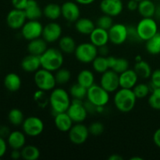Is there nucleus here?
Here are the masks:
<instances>
[{
    "mask_svg": "<svg viewBox=\"0 0 160 160\" xmlns=\"http://www.w3.org/2000/svg\"><path fill=\"white\" fill-rule=\"evenodd\" d=\"M71 99L69 92L62 88H55L49 95V104L54 114L67 112Z\"/></svg>",
    "mask_w": 160,
    "mask_h": 160,
    "instance_id": "1",
    "label": "nucleus"
},
{
    "mask_svg": "<svg viewBox=\"0 0 160 160\" xmlns=\"http://www.w3.org/2000/svg\"><path fill=\"white\" fill-rule=\"evenodd\" d=\"M137 101L135 95L132 89L122 88L116 92L113 102L116 108L120 112H129L134 108Z\"/></svg>",
    "mask_w": 160,
    "mask_h": 160,
    "instance_id": "2",
    "label": "nucleus"
},
{
    "mask_svg": "<svg viewBox=\"0 0 160 160\" xmlns=\"http://www.w3.org/2000/svg\"><path fill=\"white\" fill-rule=\"evenodd\" d=\"M42 68L52 72H56L61 68L63 64L64 58L60 49L56 48H48L46 51L40 56Z\"/></svg>",
    "mask_w": 160,
    "mask_h": 160,
    "instance_id": "3",
    "label": "nucleus"
},
{
    "mask_svg": "<svg viewBox=\"0 0 160 160\" xmlns=\"http://www.w3.org/2000/svg\"><path fill=\"white\" fill-rule=\"evenodd\" d=\"M34 81L38 88L45 92L53 90L57 84L54 73L43 68L39 69L34 73Z\"/></svg>",
    "mask_w": 160,
    "mask_h": 160,
    "instance_id": "4",
    "label": "nucleus"
},
{
    "mask_svg": "<svg viewBox=\"0 0 160 160\" xmlns=\"http://www.w3.org/2000/svg\"><path fill=\"white\" fill-rule=\"evenodd\" d=\"M74 55L79 62L82 63H90L98 55V48L92 42H84L77 45Z\"/></svg>",
    "mask_w": 160,
    "mask_h": 160,
    "instance_id": "5",
    "label": "nucleus"
},
{
    "mask_svg": "<svg viewBox=\"0 0 160 160\" xmlns=\"http://www.w3.org/2000/svg\"><path fill=\"white\" fill-rule=\"evenodd\" d=\"M86 98L96 106H106L109 101V93L101 85L94 84L88 89Z\"/></svg>",
    "mask_w": 160,
    "mask_h": 160,
    "instance_id": "6",
    "label": "nucleus"
},
{
    "mask_svg": "<svg viewBox=\"0 0 160 160\" xmlns=\"http://www.w3.org/2000/svg\"><path fill=\"white\" fill-rule=\"evenodd\" d=\"M136 28L142 40L145 42L159 32L157 23L152 17H142Z\"/></svg>",
    "mask_w": 160,
    "mask_h": 160,
    "instance_id": "7",
    "label": "nucleus"
},
{
    "mask_svg": "<svg viewBox=\"0 0 160 160\" xmlns=\"http://www.w3.org/2000/svg\"><path fill=\"white\" fill-rule=\"evenodd\" d=\"M43 121L39 117L35 116L27 117L24 119L22 123V129L23 133L29 137H38L44 131Z\"/></svg>",
    "mask_w": 160,
    "mask_h": 160,
    "instance_id": "8",
    "label": "nucleus"
},
{
    "mask_svg": "<svg viewBox=\"0 0 160 160\" xmlns=\"http://www.w3.org/2000/svg\"><path fill=\"white\" fill-rule=\"evenodd\" d=\"M43 28L44 27L38 20H28L21 28V34L26 40H34L42 37Z\"/></svg>",
    "mask_w": 160,
    "mask_h": 160,
    "instance_id": "9",
    "label": "nucleus"
},
{
    "mask_svg": "<svg viewBox=\"0 0 160 160\" xmlns=\"http://www.w3.org/2000/svg\"><path fill=\"white\" fill-rule=\"evenodd\" d=\"M88 128L82 123H75L68 131L69 139L74 145H82L89 137Z\"/></svg>",
    "mask_w": 160,
    "mask_h": 160,
    "instance_id": "10",
    "label": "nucleus"
},
{
    "mask_svg": "<svg viewBox=\"0 0 160 160\" xmlns=\"http://www.w3.org/2000/svg\"><path fill=\"white\" fill-rule=\"evenodd\" d=\"M67 112L73 123H82L86 120L88 114L84 107L83 100L79 99L71 100V103Z\"/></svg>",
    "mask_w": 160,
    "mask_h": 160,
    "instance_id": "11",
    "label": "nucleus"
},
{
    "mask_svg": "<svg viewBox=\"0 0 160 160\" xmlns=\"http://www.w3.org/2000/svg\"><path fill=\"white\" fill-rule=\"evenodd\" d=\"M100 85L109 93L116 92L120 88L119 74L111 69L106 70L105 73H102Z\"/></svg>",
    "mask_w": 160,
    "mask_h": 160,
    "instance_id": "12",
    "label": "nucleus"
},
{
    "mask_svg": "<svg viewBox=\"0 0 160 160\" xmlns=\"http://www.w3.org/2000/svg\"><path fill=\"white\" fill-rule=\"evenodd\" d=\"M108 32L109 42L113 45H122L128 41V26L123 23H113Z\"/></svg>",
    "mask_w": 160,
    "mask_h": 160,
    "instance_id": "13",
    "label": "nucleus"
},
{
    "mask_svg": "<svg viewBox=\"0 0 160 160\" xmlns=\"http://www.w3.org/2000/svg\"><path fill=\"white\" fill-rule=\"evenodd\" d=\"M27 17L24 10L12 9L8 12L6 16V23L8 26L13 30L21 29L27 21Z\"/></svg>",
    "mask_w": 160,
    "mask_h": 160,
    "instance_id": "14",
    "label": "nucleus"
},
{
    "mask_svg": "<svg viewBox=\"0 0 160 160\" xmlns=\"http://www.w3.org/2000/svg\"><path fill=\"white\" fill-rule=\"evenodd\" d=\"M62 28L59 23L56 22H50L44 26L42 37L47 43H53L59 40L62 37Z\"/></svg>",
    "mask_w": 160,
    "mask_h": 160,
    "instance_id": "15",
    "label": "nucleus"
},
{
    "mask_svg": "<svg viewBox=\"0 0 160 160\" xmlns=\"http://www.w3.org/2000/svg\"><path fill=\"white\" fill-rule=\"evenodd\" d=\"M62 17L67 21L75 23L81 17V10L78 3L73 1L65 2L61 6Z\"/></svg>",
    "mask_w": 160,
    "mask_h": 160,
    "instance_id": "16",
    "label": "nucleus"
},
{
    "mask_svg": "<svg viewBox=\"0 0 160 160\" xmlns=\"http://www.w3.org/2000/svg\"><path fill=\"white\" fill-rule=\"evenodd\" d=\"M123 9L122 0H102L100 2V9L102 12L112 17L120 15Z\"/></svg>",
    "mask_w": 160,
    "mask_h": 160,
    "instance_id": "17",
    "label": "nucleus"
},
{
    "mask_svg": "<svg viewBox=\"0 0 160 160\" xmlns=\"http://www.w3.org/2000/svg\"><path fill=\"white\" fill-rule=\"evenodd\" d=\"M120 77V88L127 89H132L138 81V76L134 70L128 69L126 71L119 74Z\"/></svg>",
    "mask_w": 160,
    "mask_h": 160,
    "instance_id": "18",
    "label": "nucleus"
},
{
    "mask_svg": "<svg viewBox=\"0 0 160 160\" xmlns=\"http://www.w3.org/2000/svg\"><path fill=\"white\" fill-rule=\"evenodd\" d=\"M89 38H90V42L98 48L102 45H107L109 41V32L106 30L96 27L89 34Z\"/></svg>",
    "mask_w": 160,
    "mask_h": 160,
    "instance_id": "19",
    "label": "nucleus"
},
{
    "mask_svg": "<svg viewBox=\"0 0 160 160\" xmlns=\"http://www.w3.org/2000/svg\"><path fill=\"white\" fill-rule=\"evenodd\" d=\"M42 67L40 56L30 54L25 56L21 61V68L28 73H35Z\"/></svg>",
    "mask_w": 160,
    "mask_h": 160,
    "instance_id": "20",
    "label": "nucleus"
},
{
    "mask_svg": "<svg viewBox=\"0 0 160 160\" xmlns=\"http://www.w3.org/2000/svg\"><path fill=\"white\" fill-rule=\"evenodd\" d=\"M7 143L12 149L21 150L26 144V134L23 131H12L7 138Z\"/></svg>",
    "mask_w": 160,
    "mask_h": 160,
    "instance_id": "21",
    "label": "nucleus"
},
{
    "mask_svg": "<svg viewBox=\"0 0 160 160\" xmlns=\"http://www.w3.org/2000/svg\"><path fill=\"white\" fill-rule=\"evenodd\" d=\"M54 117L55 126L61 132H68L73 125V121L67 112H59Z\"/></svg>",
    "mask_w": 160,
    "mask_h": 160,
    "instance_id": "22",
    "label": "nucleus"
},
{
    "mask_svg": "<svg viewBox=\"0 0 160 160\" xmlns=\"http://www.w3.org/2000/svg\"><path fill=\"white\" fill-rule=\"evenodd\" d=\"M23 10L28 20H38L43 14V10L36 0H28V4Z\"/></svg>",
    "mask_w": 160,
    "mask_h": 160,
    "instance_id": "23",
    "label": "nucleus"
},
{
    "mask_svg": "<svg viewBox=\"0 0 160 160\" xmlns=\"http://www.w3.org/2000/svg\"><path fill=\"white\" fill-rule=\"evenodd\" d=\"M48 48L47 42L42 38H38L34 40L29 41L28 45V51L30 54L35 56H42Z\"/></svg>",
    "mask_w": 160,
    "mask_h": 160,
    "instance_id": "24",
    "label": "nucleus"
},
{
    "mask_svg": "<svg viewBox=\"0 0 160 160\" xmlns=\"http://www.w3.org/2000/svg\"><path fill=\"white\" fill-rule=\"evenodd\" d=\"M96 28L94 22L91 19L85 17H80L75 22V28L78 33L84 35H89Z\"/></svg>",
    "mask_w": 160,
    "mask_h": 160,
    "instance_id": "25",
    "label": "nucleus"
},
{
    "mask_svg": "<svg viewBox=\"0 0 160 160\" xmlns=\"http://www.w3.org/2000/svg\"><path fill=\"white\" fill-rule=\"evenodd\" d=\"M21 78L15 73H9L5 77L4 85L8 91L16 92L21 87Z\"/></svg>",
    "mask_w": 160,
    "mask_h": 160,
    "instance_id": "26",
    "label": "nucleus"
},
{
    "mask_svg": "<svg viewBox=\"0 0 160 160\" xmlns=\"http://www.w3.org/2000/svg\"><path fill=\"white\" fill-rule=\"evenodd\" d=\"M77 48L76 42L72 37L69 35L62 36L59 40V48L62 53L72 54L74 53Z\"/></svg>",
    "mask_w": 160,
    "mask_h": 160,
    "instance_id": "27",
    "label": "nucleus"
},
{
    "mask_svg": "<svg viewBox=\"0 0 160 160\" xmlns=\"http://www.w3.org/2000/svg\"><path fill=\"white\" fill-rule=\"evenodd\" d=\"M156 5L152 0H142L138 3V11L142 17H153Z\"/></svg>",
    "mask_w": 160,
    "mask_h": 160,
    "instance_id": "28",
    "label": "nucleus"
},
{
    "mask_svg": "<svg viewBox=\"0 0 160 160\" xmlns=\"http://www.w3.org/2000/svg\"><path fill=\"white\" fill-rule=\"evenodd\" d=\"M77 82L88 89L95 84V75L90 70H82L79 72L77 78Z\"/></svg>",
    "mask_w": 160,
    "mask_h": 160,
    "instance_id": "29",
    "label": "nucleus"
},
{
    "mask_svg": "<svg viewBox=\"0 0 160 160\" xmlns=\"http://www.w3.org/2000/svg\"><path fill=\"white\" fill-rule=\"evenodd\" d=\"M134 71L136 72L139 78L142 79H148L151 77L152 70L151 66L146 61L142 60L137 61L134 67Z\"/></svg>",
    "mask_w": 160,
    "mask_h": 160,
    "instance_id": "30",
    "label": "nucleus"
},
{
    "mask_svg": "<svg viewBox=\"0 0 160 160\" xmlns=\"http://www.w3.org/2000/svg\"><path fill=\"white\" fill-rule=\"evenodd\" d=\"M43 15L48 20H57L62 16L61 6L56 3H48L44 7Z\"/></svg>",
    "mask_w": 160,
    "mask_h": 160,
    "instance_id": "31",
    "label": "nucleus"
},
{
    "mask_svg": "<svg viewBox=\"0 0 160 160\" xmlns=\"http://www.w3.org/2000/svg\"><path fill=\"white\" fill-rule=\"evenodd\" d=\"M145 48L149 54L153 56L160 54V32L156 33L153 37L146 41Z\"/></svg>",
    "mask_w": 160,
    "mask_h": 160,
    "instance_id": "32",
    "label": "nucleus"
},
{
    "mask_svg": "<svg viewBox=\"0 0 160 160\" xmlns=\"http://www.w3.org/2000/svg\"><path fill=\"white\" fill-rule=\"evenodd\" d=\"M40 157V151L34 145H25L21 149V158L25 160H37Z\"/></svg>",
    "mask_w": 160,
    "mask_h": 160,
    "instance_id": "33",
    "label": "nucleus"
},
{
    "mask_svg": "<svg viewBox=\"0 0 160 160\" xmlns=\"http://www.w3.org/2000/svg\"><path fill=\"white\" fill-rule=\"evenodd\" d=\"M87 93L88 88H86L84 86L81 85L78 82L76 84H73L70 88V91H69V94L73 98V99H84L87 97Z\"/></svg>",
    "mask_w": 160,
    "mask_h": 160,
    "instance_id": "34",
    "label": "nucleus"
},
{
    "mask_svg": "<svg viewBox=\"0 0 160 160\" xmlns=\"http://www.w3.org/2000/svg\"><path fill=\"white\" fill-rule=\"evenodd\" d=\"M92 67L94 70L98 73H103L106 70H109V65L107 62V56H97L95 59L92 61Z\"/></svg>",
    "mask_w": 160,
    "mask_h": 160,
    "instance_id": "35",
    "label": "nucleus"
},
{
    "mask_svg": "<svg viewBox=\"0 0 160 160\" xmlns=\"http://www.w3.org/2000/svg\"><path fill=\"white\" fill-rule=\"evenodd\" d=\"M24 119L23 112L20 109H17V108L11 109L8 114V120H9V123L13 126L22 125Z\"/></svg>",
    "mask_w": 160,
    "mask_h": 160,
    "instance_id": "36",
    "label": "nucleus"
},
{
    "mask_svg": "<svg viewBox=\"0 0 160 160\" xmlns=\"http://www.w3.org/2000/svg\"><path fill=\"white\" fill-rule=\"evenodd\" d=\"M134 95H135L137 99H142L148 96L151 93L152 90L151 88L148 84H145V83H140L137 84L132 88Z\"/></svg>",
    "mask_w": 160,
    "mask_h": 160,
    "instance_id": "37",
    "label": "nucleus"
},
{
    "mask_svg": "<svg viewBox=\"0 0 160 160\" xmlns=\"http://www.w3.org/2000/svg\"><path fill=\"white\" fill-rule=\"evenodd\" d=\"M56 84H66L70 81L71 78V73L69 70L66 68H59L55 73Z\"/></svg>",
    "mask_w": 160,
    "mask_h": 160,
    "instance_id": "38",
    "label": "nucleus"
},
{
    "mask_svg": "<svg viewBox=\"0 0 160 160\" xmlns=\"http://www.w3.org/2000/svg\"><path fill=\"white\" fill-rule=\"evenodd\" d=\"M34 102L41 108H45L49 104V97L47 95L46 92L38 89L34 95Z\"/></svg>",
    "mask_w": 160,
    "mask_h": 160,
    "instance_id": "39",
    "label": "nucleus"
},
{
    "mask_svg": "<svg viewBox=\"0 0 160 160\" xmlns=\"http://www.w3.org/2000/svg\"><path fill=\"white\" fill-rule=\"evenodd\" d=\"M148 105L156 110H160V88L152 91L148 98Z\"/></svg>",
    "mask_w": 160,
    "mask_h": 160,
    "instance_id": "40",
    "label": "nucleus"
},
{
    "mask_svg": "<svg viewBox=\"0 0 160 160\" xmlns=\"http://www.w3.org/2000/svg\"><path fill=\"white\" fill-rule=\"evenodd\" d=\"M112 25H113L112 17L106 15V14H103L102 16H101L96 21V27L102 28L106 31H109Z\"/></svg>",
    "mask_w": 160,
    "mask_h": 160,
    "instance_id": "41",
    "label": "nucleus"
},
{
    "mask_svg": "<svg viewBox=\"0 0 160 160\" xmlns=\"http://www.w3.org/2000/svg\"><path fill=\"white\" fill-rule=\"evenodd\" d=\"M128 69H129V62L128 59L124 58H117L115 64L111 70L115 71L118 74H120Z\"/></svg>",
    "mask_w": 160,
    "mask_h": 160,
    "instance_id": "42",
    "label": "nucleus"
},
{
    "mask_svg": "<svg viewBox=\"0 0 160 160\" xmlns=\"http://www.w3.org/2000/svg\"><path fill=\"white\" fill-rule=\"evenodd\" d=\"M128 41H130L133 43H138V42H143L139 36L137 28L133 25L128 26Z\"/></svg>",
    "mask_w": 160,
    "mask_h": 160,
    "instance_id": "43",
    "label": "nucleus"
},
{
    "mask_svg": "<svg viewBox=\"0 0 160 160\" xmlns=\"http://www.w3.org/2000/svg\"><path fill=\"white\" fill-rule=\"evenodd\" d=\"M104 125L99 121H95L91 123L88 127V131L90 134L93 136H99L104 131Z\"/></svg>",
    "mask_w": 160,
    "mask_h": 160,
    "instance_id": "44",
    "label": "nucleus"
},
{
    "mask_svg": "<svg viewBox=\"0 0 160 160\" xmlns=\"http://www.w3.org/2000/svg\"><path fill=\"white\" fill-rule=\"evenodd\" d=\"M150 78H151V84L149 86L152 91L156 88H160V69L152 71Z\"/></svg>",
    "mask_w": 160,
    "mask_h": 160,
    "instance_id": "45",
    "label": "nucleus"
},
{
    "mask_svg": "<svg viewBox=\"0 0 160 160\" xmlns=\"http://www.w3.org/2000/svg\"><path fill=\"white\" fill-rule=\"evenodd\" d=\"M28 0H11V2H12L14 9H22V10L25 9L27 4H28Z\"/></svg>",
    "mask_w": 160,
    "mask_h": 160,
    "instance_id": "46",
    "label": "nucleus"
},
{
    "mask_svg": "<svg viewBox=\"0 0 160 160\" xmlns=\"http://www.w3.org/2000/svg\"><path fill=\"white\" fill-rule=\"evenodd\" d=\"M84 106L87 110L88 113H95L97 112V106H95L92 102H91L88 100H86L84 102Z\"/></svg>",
    "mask_w": 160,
    "mask_h": 160,
    "instance_id": "47",
    "label": "nucleus"
},
{
    "mask_svg": "<svg viewBox=\"0 0 160 160\" xmlns=\"http://www.w3.org/2000/svg\"><path fill=\"white\" fill-rule=\"evenodd\" d=\"M7 144L5 141L4 138L0 136V159L5 156L7 151Z\"/></svg>",
    "mask_w": 160,
    "mask_h": 160,
    "instance_id": "48",
    "label": "nucleus"
},
{
    "mask_svg": "<svg viewBox=\"0 0 160 160\" xmlns=\"http://www.w3.org/2000/svg\"><path fill=\"white\" fill-rule=\"evenodd\" d=\"M138 3L139 2L136 1V0H129L127 4V8L131 12H134V11L138 10Z\"/></svg>",
    "mask_w": 160,
    "mask_h": 160,
    "instance_id": "49",
    "label": "nucleus"
},
{
    "mask_svg": "<svg viewBox=\"0 0 160 160\" xmlns=\"http://www.w3.org/2000/svg\"><path fill=\"white\" fill-rule=\"evenodd\" d=\"M98 52L100 56H107L108 54H109V47L107 46V45H102V46L98 47Z\"/></svg>",
    "mask_w": 160,
    "mask_h": 160,
    "instance_id": "50",
    "label": "nucleus"
},
{
    "mask_svg": "<svg viewBox=\"0 0 160 160\" xmlns=\"http://www.w3.org/2000/svg\"><path fill=\"white\" fill-rule=\"evenodd\" d=\"M153 142L155 145L160 148V128H158L153 134Z\"/></svg>",
    "mask_w": 160,
    "mask_h": 160,
    "instance_id": "51",
    "label": "nucleus"
},
{
    "mask_svg": "<svg viewBox=\"0 0 160 160\" xmlns=\"http://www.w3.org/2000/svg\"><path fill=\"white\" fill-rule=\"evenodd\" d=\"M10 134V131H9V128L6 126H2L0 127V136L2 138H8L9 134Z\"/></svg>",
    "mask_w": 160,
    "mask_h": 160,
    "instance_id": "52",
    "label": "nucleus"
},
{
    "mask_svg": "<svg viewBox=\"0 0 160 160\" xmlns=\"http://www.w3.org/2000/svg\"><path fill=\"white\" fill-rule=\"evenodd\" d=\"M12 159H19L21 158V150L20 149H12L10 155Z\"/></svg>",
    "mask_w": 160,
    "mask_h": 160,
    "instance_id": "53",
    "label": "nucleus"
},
{
    "mask_svg": "<svg viewBox=\"0 0 160 160\" xmlns=\"http://www.w3.org/2000/svg\"><path fill=\"white\" fill-rule=\"evenodd\" d=\"M116 60H117V57L115 56H107V62L109 69H112L113 67Z\"/></svg>",
    "mask_w": 160,
    "mask_h": 160,
    "instance_id": "54",
    "label": "nucleus"
},
{
    "mask_svg": "<svg viewBox=\"0 0 160 160\" xmlns=\"http://www.w3.org/2000/svg\"><path fill=\"white\" fill-rule=\"evenodd\" d=\"M95 0H75L77 3L81 5H84V6H86V5H90L92 3H93Z\"/></svg>",
    "mask_w": 160,
    "mask_h": 160,
    "instance_id": "55",
    "label": "nucleus"
},
{
    "mask_svg": "<svg viewBox=\"0 0 160 160\" xmlns=\"http://www.w3.org/2000/svg\"><path fill=\"white\" fill-rule=\"evenodd\" d=\"M109 160H123V157L118 154H112L108 158Z\"/></svg>",
    "mask_w": 160,
    "mask_h": 160,
    "instance_id": "56",
    "label": "nucleus"
},
{
    "mask_svg": "<svg viewBox=\"0 0 160 160\" xmlns=\"http://www.w3.org/2000/svg\"><path fill=\"white\" fill-rule=\"evenodd\" d=\"M155 17L157 20H160V3L158 4L156 7V12H155Z\"/></svg>",
    "mask_w": 160,
    "mask_h": 160,
    "instance_id": "57",
    "label": "nucleus"
},
{
    "mask_svg": "<svg viewBox=\"0 0 160 160\" xmlns=\"http://www.w3.org/2000/svg\"><path fill=\"white\" fill-rule=\"evenodd\" d=\"M130 159H131V160H143L142 158H140V157H132V158H131Z\"/></svg>",
    "mask_w": 160,
    "mask_h": 160,
    "instance_id": "58",
    "label": "nucleus"
},
{
    "mask_svg": "<svg viewBox=\"0 0 160 160\" xmlns=\"http://www.w3.org/2000/svg\"><path fill=\"white\" fill-rule=\"evenodd\" d=\"M136 1H138V2H140V1H142V0H136Z\"/></svg>",
    "mask_w": 160,
    "mask_h": 160,
    "instance_id": "59",
    "label": "nucleus"
},
{
    "mask_svg": "<svg viewBox=\"0 0 160 160\" xmlns=\"http://www.w3.org/2000/svg\"><path fill=\"white\" fill-rule=\"evenodd\" d=\"M157 1H160V0H157Z\"/></svg>",
    "mask_w": 160,
    "mask_h": 160,
    "instance_id": "60",
    "label": "nucleus"
}]
</instances>
